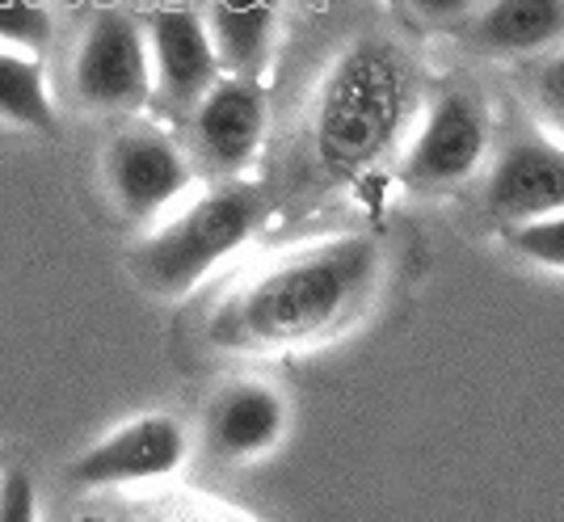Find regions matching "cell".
<instances>
[{
	"label": "cell",
	"instance_id": "12",
	"mask_svg": "<svg viewBox=\"0 0 564 522\" xmlns=\"http://www.w3.org/2000/svg\"><path fill=\"white\" fill-rule=\"evenodd\" d=\"M459 39L476 55L522 59L564 47V0H501L485 9H464Z\"/></svg>",
	"mask_w": 564,
	"mask_h": 522
},
{
	"label": "cell",
	"instance_id": "4",
	"mask_svg": "<svg viewBox=\"0 0 564 522\" xmlns=\"http://www.w3.org/2000/svg\"><path fill=\"white\" fill-rule=\"evenodd\" d=\"M72 94L97 115H135L156 97L152 51L140 18L97 9L72 55Z\"/></svg>",
	"mask_w": 564,
	"mask_h": 522
},
{
	"label": "cell",
	"instance_id": "16",
	"mask_svg": "<svg viewBox=\"0 0 564 522\" xmlns=\"http://www.w3.org/2000/svg\"><path fill=\"white\" fill-rule=\"evenodd\" d=\"M527 101L535 119L564 140V47L547 51L527 68Z\"/></svg>",
	"mask_w": 564,
	"mask_h": 522
},
{
	"label": "cell",
	"instance_id": "13",
	"mask_svg": "<svg viewBox=\"0 0 564 522\" xmlns=\"http://www.w3.org/2000/svg\"><path fill=\"white\" fill-rule=\"evenodd\" d=\"M207 30H212L215 55L224 76L236 80H258L270 68V51H274V30H279V13L270 4L258 9H232V4H207L203 9Z\"/></svg>",
	"mask_w": 564,
	"mask_h": 522
},
{
	"label": "cell",
	"instance_id": "11",
	"mask_svg": "<svg viewBox=\"0 0 564 522\" xmlns=\"http://www.w3.org/2000/svg\"><path fill=\"white\" fill-rule=\"evenodd\" d=\"M207 452L224 464H249L274 452L286 434V401L261 380H232L207 409Z\"/></svg>",
	"mask_w": 564,
	"mask_h": 522
},
{
	"label": "cell",
	"instance_id": "6",
	"mask_svg": "<svg viewBox=\"0 0 564 522\" xmlns=\"http://www.w3.org/2000/svg\"><path fill=\"white\" fill-rule=\"evenodd\" d=\"M101 177L127 219H152L194 186V161L161 127L127 122L101 156Z\"/></svg>",
	"mask_w": 564,
	"mask_h": 522
},
{
	"label": "cell",
	"instance_id": "9",
	"mask_svg": "<svg viewBox=\"0 0 564 522\" xmlns=\"http://www.w3.org/2000/svg\"><path fill=\"white\" fill-rule=\"evenodd\" d=\"M485 211L501 224V232L564 215V143L540 131L514 135L494 156Z\"/></svg>",
	"mask_w": 564,
	"mask_h": 522
},
{
	"label": "cell",
	"instance_id": "1",
	"mask_svg": "<svg viewBox=\"0 0 564 522\" xmlns=\"http://www.w3.org/2000/svg\"><path fill=\"white\" fill-rule=\"evenodd\" d=\"M383 279V244L367 232L325 237L279 258L236 286L212 312L207 337L219 350L282 355L321 346L371 308Z\"/></svg>",
	"mask_w": 564,
	"mask_h": 522
},
{
	"label": "cell",
	"instance_id": "2",
	"mask_svg": "<svg viewBox=\"0 0 564 522\" xmlns=\"http://www.w3.org/2000/svg\"><path fill=\"white\" fill-rule=\"evenodd\" d=\"M417 110L413 55L388 34H358L333 59L312 106V156L325 177L350 182L397 152Z\"/></svg>",
	"mask_w": 564,
	"mask_h": 522
},
{
	"label": "cell",
	"instance_id": "15",
	"mask_svg": "<svg viewBox=\"0 0 564 522\" xmlns=\"http://www.w3.org/2000/svg\"><path fill=\"white\" fill-rule=\"evenodd\" d=\"M122 505L127 510L118 514V522H253L207 498H143Z\"/></svg>",
	"mask_w": 564,
	"mask_h": 522
},
{
	"label": "cell",
	"instance_id": "5",
	"mask_svg": "<svg viewBox=\"0 0 564 522\" xmlns=\"http://www.w3.org/2000/svg\"><path fill=\"white\" fill-rule=\"evenodd\" d=\"M489 156V106L471 85H443L409 143L400 177L422 194L455 191Z\"/></svg>",
	"mask_w": 564,
	"mask_h": 522
},
{
	"label": "cell",
	"instance_id": "14",
	"mask_svg": "<svg viewBox=\"0 0 564 522\" xmlns=\"http://www.w3.org/2000/svg\"><path fill=\"white\" fill-rule=\"evenodd\" d=\"M0 119L34 135H59V115L47 94V76L39 59L0 51Z\"/></svg>",
	"mask_w": 564,
	"mask_h": 522
},
{
	"label": "cell",
	"instance_id": "19",
	"mask_svg": "<svg viewBox=\"0 0 564 522\" xmlns=\"http://www.w3.org/2000/svg\"><path fill=\"white\" fill-rule=\"evenodd\" d=\"M0 522H39V493L22 468H13L0 485Z\"/></svg>",
	"mask_w": 564,
	"mask_h": 522
},
{
	"label": "cell",
	"instance_id": "18",
	"mask_svg": "<svg viewBox=\"0 0 564 522\" xmlns=\"http://www.w3.org/2000/svg\"><path fill=\"white\" fill-rule=\"evenodd\" d=\"M506 244L522 261L564 274V215L535 219V224H522V228H506Z\"/></svg>",
	"mask_w": 564,
	"mask_h": 522
},
{
	"label": "cell",
	"instance_id": "3",
	"mask_svg": "<svg viewBox=\"0 0 564 522\" xmlns=\"http://www.w3.org/2000/svg\"><path fill=\"white\" fill-rule=\"evenodd\" d=\"M265 215L270 194L261 182H215L127 253L131 279L161 300H182L253 240Z\"/></svg>",
	"mask_w": 564,
	"mask_h": 522
},
{
	"label": "cell",
	"instance_id": "10",
	"mask_svg": "<svg viewBox=\"0 0 564 522\" xmlns=\"http://www.w3.org/2000/svg\"><path fill=\"white\" fill-rule=\"evenodd\" d=\"M194 161L207 165L219 182H240L265 140V89L258 80L224 76L207 101L189 115Z\"/></svg>",
	"mask_w": 564,
	"mask_h": 522
},
{
	"label": "cell",
	"instance_id": "7",
	"mask_svg": "<svg viewBox=\"0 0 564 522\" xmlns=\"http://www.w3.org/2000/svg\"><path fill=\"white\" fill-rule=\"evenodd\" d=\"M189 455V434L169 413H143L118 426L101 443L85 447L68 464V485L76 489H131L173 476Z\"/></svg>",
	"mask_w": 564,
	"mask_h": 522
},
{
	"label": "cell",
	"instance_id": "17",
	"mask_svg": "<svg viewBox=\"0 0 564 522\" xmlns=\"http://www.w3.org/2000/svg\"><path fill=\"white\" fill-rule=\"evenodd\" d=\"M55 39V22L43 4H9L0 9V51L39 59Z\"/></svg>",
	"mask_w": 564,
	"mask_h": 522
},
{
	"label": "cell",
	"instance_id": "8",
	"mask_svg": "<svg viewBox=\"0 0 564 522\" xmlns=\"http://www.w3.org/2000/svg\"><path fill=\"white\" fill-rule=\"evenodd\" d=\"M140 22L152 51L156 101L177 115H194L224 80L203 9H148Z\"/></svg>",
	"mask_w": 564,
	"mask_h": 522
}]
</instances>
